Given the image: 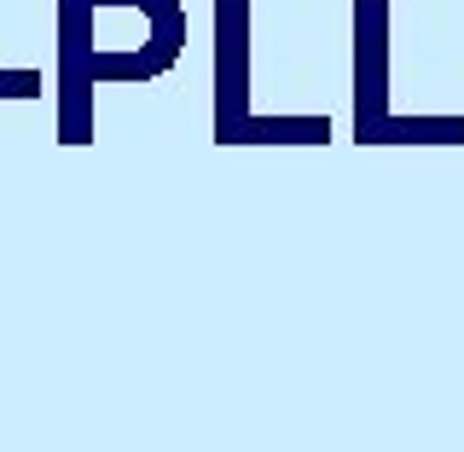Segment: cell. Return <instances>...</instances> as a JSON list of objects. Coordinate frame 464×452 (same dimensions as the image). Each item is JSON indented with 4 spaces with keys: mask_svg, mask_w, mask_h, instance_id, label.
<instances>
[{
    "mask_svg": "<svg viewBox=\"0 0 464 452\" xmlns=\"http://www.w3.org/2000/svg\"><path fill=\"white\" fill-rule=\"evenodd\" d=\"M53 105L58 145H93L99 87L163 82L186 58V0H53Z\"/></svg>",
    "mask_w": 464,
    "mask_h": 452,
    "instance_id": "6da1fadb",
    "label": "cell"
},
{
    "mask_svg": "<svg viewBox=\"0 0 464 452\" xmlns=\"http://www.w3.org/2000/svg\"><path fill=\"white\" fill-rule=\"evenodd\" d=\"M256 0H209L215 145H331L325 111H256Z\"/></svg>",
    "mask_w": 464,
    "mask_h": 452,
    "instance_id": "7a4b0ae2",
    "label": "cell"
},
{
    "mask_svg": "<svg viewBox=\"0 0 464 452\" xmlns=\"http://www.w3.org/2000/svg\"><path fill=\"white\" fill-rule=\"evenodd\" d=\"M348 122L366 145H464V111H395V58H389V0H348Z\"/></svg>",
    "mask_w": 464,
    "mask_h": 452,
    "instance_id": "3957f363",
    "label": "cell"
},
{
    "mask_svg": "<svg viewBox=\"0 0 464 452\" xmlns=\"http://www.w3.org/2000/svg\"><path fill=\"white\" fill-rule=\"evenodd\" d=\"M47 76L41 70H0V99H41Z\"/></svg>",
    "mask_w": 464,
    "mask_h": 452,
    "instance_id": "277c9868",
    "label": "cell"
}]
</instances>
